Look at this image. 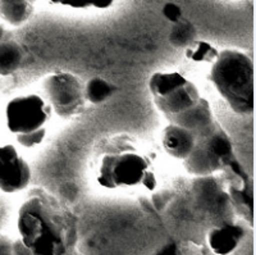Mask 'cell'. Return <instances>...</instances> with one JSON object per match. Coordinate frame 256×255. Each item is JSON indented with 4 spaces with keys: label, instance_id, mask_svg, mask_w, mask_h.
Masks as SVG:
<instances>
[{
    "label": "cell",
    "instance_id": "6da1fadb",
    "mask_svg": "<svg viewBox=\"0 0 256 255\" xmlns=\"http://www.w3.org/2000/svg\"><path fill=\"white\" fill-rule=\"evenodd\" d=\"M17 228L30 254H67L77 242V218L42 187H35L18 210Z\"/></svg>",
    "mask_w": 256,
    "mask_h": 255
},
{
    "label": "cell",
    "instance_id": "7a4b0ae2",
    "mask_svg": "<svg viewBox=\"0 0 256 255\" xmlns=\"http://www.w3.org/2000/svg\"><path fill=\"white\" fill-rule=\"evenodd\" d=\"M209 80L234 113H252L254 62L246 53L236 49L219 52L212 63Z\"/></svg>",
    "mask_w": 256,
    "mask_h": 255
},
{
    "label": "cell",
    "instance_id": "3957f363",
    "mask_svg": "<svg viewBox=\"0 0 256 255\" xmlns=\"http://www.w3.org/2000/svg\"><path fill=\"white\" fill-rule=\"evenodd\" d=\"M236 158L232 140L218 119L195 135V146L184 160L187 172L198 177H209L223 171Z\"/></svg>",
    "mask_w": 256,
    "mask_h": 255
},
{
    "label": "cell",
    "instance_id": "277c9868",
    "mask_svg": "<svg viewBox=\"0 0 256 255\" xmlns=\"http://www.w3.org/2000/svg\"><path fill=\"white\" fill-rule=\"evenodd\" d=\"M150 164L148 158L126 141L123 149L118 145L113 153L102 155L96 180L109 190L140 185Z\"/></svg>",
    "mask_w": 256,
    "mask_h": 255
},
{
    "label": "cell",
    "instance_id": "5b68a950",
    "mask_svg": "<svg viewBox=\"0 0 256 255\" xmlns=\"http://www.w3.org/2000/svg\"><path fill=\"white\" fill-rule=\"evenodd\" d=\"M148 90L166 119L194 107L201 98L196 85L180 72H155L148 80Z\"/></svg>",
    "mask_w": 256,
    "mask_h": 255
},
{
    "label": "cell",
    "instance_id": "8992f818",
    "mask_svg": "<svg viewBox=\"0 0 256 255\" xmlns=\"http://www.w3.org/2000/svg\"><path fill=\"white\" fill-rule=\"evenodd\" d=\"M42 87L50 107L60 118H72L84 110V85L76 75L70 72L50 73L42 81Z\"/></svg>",
    "mask_w": 256,
    "mask_h": 255
},
{
    "label": "cell",
    "instance_id": "52a82bcc",
    "mask_svg": "<svg viewBox=\"0 0 256 255\" xmlns=\"http://www.w3.org/2000/svg\"><path fill=\"white\" fill-rule=\"evenodd\" d=\"M52 114V107L36 94L10 99L6 107V128L12 134H27L44 127Z\"/></svg>",
    "mask_w": 256,
    "mask_h": 255
},
{
    "label": "cell",
    "instance_id": "ba28073f",
    "mask_svg": "<svg viewBox=\"0 0 256 255\" xmlns=\"http://www.w3.org/2000/svg\"><path fill=\"white\" fill-rule=\"evenodd\" d=\"M32 172L13 145L0 146V191L16 194L28 187Z\"/></svg>",
    "mask_w": 256,
    "mask_h": 255
},
{
    "label": "cell",
    "instance_id": "9c48e42d",
    "mask_svg": "<svg viewBox=\"0 0 256 255\" xmlns=\"http://www.w3.org/2000/svg\"><path fill=\"white\" fill-rule=\"evenodd\" d=\"M162 144L166 153L174 159L186 160L195 146V135L182 126L170 122L164 128Z\"/></svg>",
    "mask_w": 256,
    "mask_h": 255
},
{
    "label": "cell",
    "instance_id": "30bf717a",
    "mask_svg": "<svg viewBox=\"0 0 256 255\" xmlns=\"http://www.w3.org/2000/svg\"><path fill=\"white\" fill-rule=\"evenodd\" d=\"M244 236V228L234 223H223L212 227L208 232V243L216 254H230L238 247Z\"/></svg>",
    "mask_w": 256,
    "mask_h": 255
},
{
    "label": "cell",
    "instance_id": "8fae6325",
    "mask_svg": "<svg viewBox=\"0 0 256 255\" xmlns=\"http://www.w3.org/2000/svg\"><path fill=\"white\" fill-rule=\"evenodd\" d=\"M216 119V117L212 113L210 103L208 102L206 99L200 98L198 104L188 108L184 112H180V113L170 117L169 122L177 123V125L191 131L194 135H196L206 127H209Z\"/></svg>",
    "mask_w": 256,
    "mask_h": 255
},
{
    "label": "cell",
    "instance_id": "7c38bea8",
    "mask_svg": "<svg viewBox=\"0 0 256 255\" xmlns=\"http://www.w3.org/2000/svg\"><path fill=\"white\" fill-rule=\"evenodd\" d=\"M36 0H0V20L13 27L24 25L34 15Z\"/></svg>",
    "mask_w": 256,
    "mask_h": 255
},
{
    "label": "cell",
    "instance_id": "4fadbf2b",
    "mask_svg": "<svg viewBox=\"0 0 256 255\" xmlns=\"http://www.w3.org/2000/svg\"><path fill=\"white\" fill-rule=\"evenodd\" d=\"M24 53L14 40H0V77H6L17 72L22 66Z\"/></svg>",
    "mask_w": 256,
    "mask_h": 255
},
{
    "label": "cell",
    "instance_id": "5bb4252c",
    "mask_svg": "<svg viewBox=\"0 0 256 255\" xmlns=\"http://www.w3.org/2000/svg\"><path fill=\"white\" fill-rule=\"evenodd\" d=\"M116 91V86L102 77H94L88 80L84 86V99L91 104H102L106 102Z\"/></svg>",
    "mask_w": 256,
    "mask_h": 255
},
{
    "label": "cell",
    "instance_id": "9a60e30c",
    "mask_svg": "<svg viewBox=\"0 0 256 255\" xmlns=\"http://www.w3.org/2000/svg\"><path fill=\"white\" fill-rule=\"evenodd\" d=\"M218 53L210 43L196 39L184 48V57L196 63H212L218 57Z\"/></svg>",
    "mask_w": 256,
    "mask_h": 255
},
{
    "label": "cell",
    "instance_id": "2e32d148",
    "mask_svg": "<svg viewBox=\"0 0 256 255\" xmlns=\"http://www.w3.org/2000/svg\"><path fill=\"white\" fill-rule=\"evenodd\" d=\"M196 39V30L194 25L188 21H184L180 18L178 22H176V26L173 27L169 41L172 45L178 48H186L188 44Z\"/></svg>",
    "mask_w": 256,
    "mask_h": 255
},
{
    "label": "cell",
    "instance_id": "e0dca14e",
    "mask_svg": "<svg viewBox=\"0 0 256 255\" xmlns=\"http://www.w3.org/2000/svg\"><path fill=\"white\" fill-rule=\"evenodd\" d=\"M49 2L56 6L72 9H108L116 3V0H49Z\"/></svg>",
    "mask_w": 256,
    "mask_h": 255
},
{
    "label": "cell",
    "instance_id": "ac0fdd59",
    "mask_svg": "<svg viewBox=\"0 0 256 255\" xmlns=\"http://www.w3.org/2000/svg\"><path fill=\"white\" fill-rule=\"evenodd\" d=\"M45 136H46V128L40 127L38 128V130L32 131V132L17 135V141L20 142L22 146L30 149L41 144V142L44 141Z\"/></svg>",
    "mask_w": 256,
    "mask_h": 255
},
{
    "label": "cell",
    "instance_id": "d6986e66",
    "mask_svg": "<svg viewBox=\"0 0 256 255\" xmlns=\"http://www.w3.org/2000/svg\"><path fill=\"white\" fill-rule=\"evenodd\" d=\"M163 15L169 22H178L182 18V11H180V6L174 3H166L163 8Z\"/></svg>",
    "mask_w": 256,
    "mask_h": 255
},
{
    "label": "cell",
    "instance_id": "ffe728a7",
    "mask_svg": "<svg viewBox=\"0 0 256 255\" xmlns=\"http://www.w3.org/2000/svg\"><path fill=\"white\" fill-rule=\"evenodd\" d=\"M141 183H142L146 188H148V190H154L155 186H156V178H155L154 172H152L150 169H148L145 173V176H144V178H142V182Z\"/></svg>",
    "mask_w": 256,
    "mask_h": 255
},
{
    "label": "cell",
    "instance_id": "44dd1931",
    "mask_svg": "<svg viewBox=\"0 0 256 255\" xmlns=\"http://www.w3.org/2000/svg\"><path fill=\"white\" fill-rule=\"evenodd\" d=\"M0 254H13V241L0 236Z\"/></svg>",
    "mask_w": 256,
    "mask_h": 255
},
{
    "label": "cell",
    "instance_id": "7402d4cb",
    "mask_svg": "<svg viewBox=\"0 0 256 255\" xmlns=\"http://www.w3.org/2000/svg\"><path fill=\"white\" fill-rule=\"evenodd\" d=\"M6 29H4V26L2 24H0V40H3V39H6Z\"/></svg>",
    "mask_w": 256,
    "mask_h": 255
}]
</instances>
